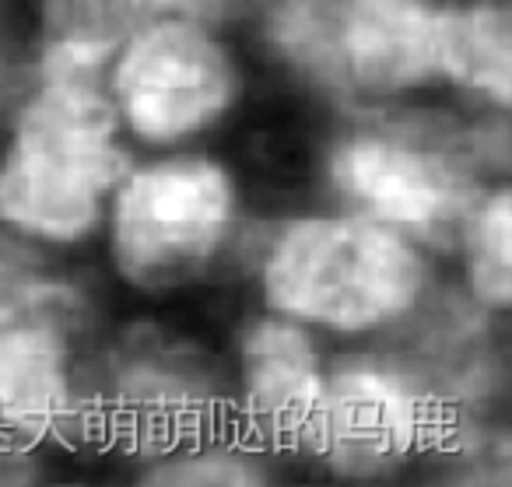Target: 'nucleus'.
Here are the masks:
<instances>
[{"instance_id": "obj_15", "label": "nucleus", "mask_w": 512, "mask_h": 487, "mask_svg": "<svg viewBox=\"0 0 512 487\" xmlns=\"http://www.w3.org/2000/svg\"><path fill=\"white\" fill-rule=\"evenodd\" d=\"M155 484H256L260 470L253 463H246L235 452L221 449H204L190 452V456H176L172 463L158 466L151 473Z\"/></svg>"}, {"instance_id": "obj_12", "label": "nucleus", "mask_w": 512, "mask_h": 487, "mask_svg": "<svg viewBox=\"0 0 512 487\" xmlns=\"http://www.w3.org/2000/svg\"><path fill=\"white\" fill-rule=\"evenodd\" d=\"M137 22L130 0H46L43 71L99 74Z\"/></svg>"}, {"instance_id": "obj_7", "label": "nucleus", "mask_w": 512, "mask_h": 487, "mask_svg": "<svg viewBox=\"0 0 512 487\" xmlns=\"http://www.w3.org/2000/svg\"><path fill=\"white\" fill-rule=\"evenodd\" d=\"M432 431V400L404 368L351 358L323 382L320 449L348 473L404 459Z\"/></svg>"}, {"instance_id": "obj_8", "label": "nucleus", "mask_w": 512, "mask_h": 487, "mask_svg": "<svg viewBox=\"0 0 512 487\" xmlns=\"http://www.w3.org/2000/svg\"><path fill=\"white\" fill-rule=\"evenodd\" d=\"M246 417L271 445H316L323 417V375L306 333L260 323L242 340Z\"/></svg>"}, {"instance_id": "obj_4", "label": "nucleus", "mask_w": 512, "mask_h": 487, "mask_svg": "<svg viewBox=\"0 0 512 487\" xmlns=\"http://www.w3.org/2000/svg\"><path fill=\"white\" fill-rule=\"evenodd\" d=\"M334 186L397 232L446 242L477 207V183L456 151L421 134H355L330 158Z\"/></svg>"}, {"instance_id": "obj_14", "label": "nucleus", "mask_w": 512, "mask_h": 487, "mask_svg": "<svg viewBox=\"0 0 512 487\" xmlns=\"http://www.w3.org/2000/svg\"><path fill=\"white\" fill-rule=\"evenodd\" d=\"M467 232L470 284L481 305L505 309L512 302V200L505 190L474 207Z\"/></svg>"}, {"instance_id": "obj_18", "label": "nucleus", "mask_w": 512, "mask_h": 487, "mask_svg": "<svg viewBox=\"0 0 512 487\" xmlns=\"http://www.w3.org/2000/svg\"><path fill=\"white\" fill-rule=\"evenodd\" d=\"M11 274H15V267H11V253H8V246L0 242V295L11 288Z\"/></svg>"}, {"instance_id": "obj_11", "label": "nucleus", "mask_w": 512, "mask_h": 487, "mask_svg": "<svg viewBox=\"0 0 512 487\" xmlns=\"http://www.w3.org/2000/svg\"><path fill=\"white\" fill-rule=\"evenodd\" d=\"M439 71L488 95L498 106L512 99V15L505 0H474L439 11L435 25Z\"/></svg>"}, {"instance_id": "obj_1", "label": "nucleus", "mask_w": 512, "mask_h": 487, "mask_svg": "<svg viewBox=\"0 0 512 487\" xmlns=\"http://www.w3.org/2000/svg\"><path fill=\"white\" fill-rule=\"evenodd\" d=\"M116 113L88 71H43L0 165V218L46 242H74L95 225L99 200L123 176Z\"/></svg>"}, {"instance_id": "obj_3", "label": "nucleus", "mask_w": 512, "mask_h": 487, "mask_svg": "<svg viewBox=\"0 0 512 487\" xmlns=\"http://www.w3.org/2000/svg\"><path fill=\"white\" fill-rule=\"evenodd\" d=\"M232 221V186L211 162H165L134 172L116 193V267L144 288L193 277Z\"/></svg>"}, {"instance_id": "obj_6", "label": "nucleus", "mask_w": 512, "mask_h": 487, "mask_svg": "<svg viewBox=\"0 0 512 487\" xmlns=\"http://www.w3.org/2000/svg\"><path fill=\"white\" fill-rule=\"evenodd\" d=\"M113 88L144 141H179L225 113L235 74L225 50L193 22H162L123 43Z\"/></svg>"}, {"instance_id": "obj_10", "label": "nucleus", "mask_w": 512, "mask_h": 487, "mask_svg": "<svg viewBox=\"0 0 512 487\" xmlns=\"http://www.w3.org/2000/svg\"><path fill=\"white\" fill-rule=\"evenodd\" d=\"M113 414L134 442L172 445L207 417V386L172 354H141L116 368Z\"/></svg>"}, {"instance_id": "obj_16", "label": "nucleus", "mask_w": 512, "mask_h": 487, "mask_svg": "<svg viewBox=\"0 0 512 487\" xmlns=\"http://www.w3.org/2000/svg\"><path fill=\"white\" fill-rule=\"evenodd\" d=\"M239 0H130L137 18L144 15H183V18H221Z\"/></svg>"}, {"instance_id": "obj_5", "label": "nucleus", "mask_w": 512, "mask_h": 487, "mask_svg": "<svg viewBox=\"0 0 512 487\" xmlns=\"http://www.w3.org/2000/svg\"><path fill=\"white\" fill-rule=\"evenodd\" d=\"M81 302L53 284H11L0 295V438L67 435L81 421L71 337Z\"/></svg>"}, {"instance_id": "obj_13", "label": "nucleus", "mask_w": 512, "mask_h": 487, "mask_svg": "<svg viewBox=\"0 0 512 487\" xmlns=\"http://www.w3.org/2000/svg\"><path fill=\"white\" fill-rule=\"evenodd\" d=\"M344 0H264L271 43L327 88H351L341 57Z\"/></svg>"}, {"instance_id": "obj_17", "label": "nucleus", "mask_w": 512, "mask_h": 487, "mask_svg": "<svg viewBox=\"0 0 512 487\" xmlns=\"http://www.w3.org/2000/svg\"><path fill=\"white\" fill-rule=\"evenodd\" d=\"M18 470V452L15 449H8V442L0 438V484L4 480H11V473Z\"/></svg>"}, {"instance_id": "obj_2", "label": "nucleus", "mask_w": 512, "mask_h": 487, "mask_svg": "<svg viewBox=\"0 0 512 487\" xmlns=\"http://www.w3.org/2000/svg\"><path fill=\"white\" fill-rule=\"evenodd\" d=\"M425 270L397 228L369 218H309L292 225L264 267L267 298L288 316L334 330H372L404 316Z\"/></svg>"}, {"instance_id": "obj_9", "label": "nucleus", "mask_w": 512, "mask_h": 487, "mask_svg": "<svg viewBox=\"0 0 512 487\" xmlns=\"http://www.w3.org/2000/svg\"><path fill=\"white\" fill-rule=\"evenodd\" d=\"M439 11L428 0H344L341 57L348 81L404 92L439 71Z\"/></svg>"}]
</instances>
